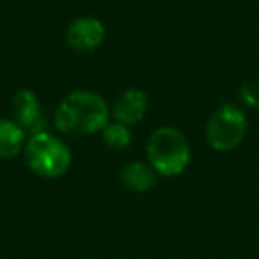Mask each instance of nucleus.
Wrapping results in <instances>:
<instances>
[{"instance_id": "obj_1", "label": "nucleus", "mask_w": 259, "mask_h": 259, "mask_svg": "<svg viewBox=\"0 0 259 259\" xmlns=\"http://www.w3.org/2000/svg\"><path fill=\"white\" fill-rule=\"evenodd\" d=\"M110 108L93 91H73L59 103L54 115L55 128L64 135L83 137L98 134L108 124Z\"/></svg>"}, {"instance_id": "obj_2", "label": "nucleus", "mask_w": 259, "mask_h": 259, "mask_svg": "<svg viewBox=\"0 0 259 259\" xmlns=\"http://www.w3.org/2000/svg\"><path fill=\"white\" fill-rule=\"evenodd\" d=\"M146 153L155 172L165 178L178 176L190 163V146L187 137L172 126L155 130L149 135Z\"/></svg>"}, {"instance_id": "obj_3", "label": "nucleus", "mask_w": 259, "mask_h": 259, "mask_svg": "<svg viewBox=\"0 0 259 259\" xmlns=\"http://www.w3.org/2000/svg\"><path fill=\"white\" fill-rule=\"evenodd\" d=\"M25 160L34 174L54 180L68 172L73 156L66 142L48 132H41L30 135L25 146Z\"/></svg>"}, {"instance_id": "obj_4", "label": "nucleus", "mask_w": 259, "mask_h": 259, "mask_svg": "<svg viewBox=\"0 0 259 259\" xmlns=\"http://www.w3.org/2000/svg\"><path fill=\"white\" fill-rule=\"evenodd\" d=\"M247 134V115L238 107L224 103L206 124V141L217 151H231L241 144Z\"/></svg>"}, {"instance_id": "obj_5", "label": "nucleus", "mask_w": 259, "mask_h": 259, "mask_svg": "<svg viewBox=\"0 0 259 259\" xmlns=\"http://www.w3.org/2000/svg\"><path fill=\"white\" fill-rule=\"evenodd\" d=\"M11 112H13V121L23 128V132H29L30 135H36L45 132L47 126V119L41 114V103L36 93L29 89H22L13 96L11 101Z\"/></svg>"}, {"instance_id": "obj_6", "label": "nucleus", "mask_w": 259, "mask_h": 259, "mask_svg": "<svg viewBox=\"0 0 259 259\" xmlns=\"http://www.w3.org/2000/svg\"><path fill=\"white\" fill-rule=\"evenodd\" d=\"M105 41V25L94 16H80L66 29V43L76 52H93Z\"/></svg>"}, {"instance_id": "obj_7", "label": "nucleus", "mask_w": 259, "mask_h": 259, "mask_svg": "<svg viewBox=\"0 0 259 259\" xmlns=\"http://www.w3.org/2000/svg\"><path fill=\"white\" fill-rule=\"evenodd\" d=\"M148 112V96L141 89H126L115 98L110 114L121 124H137Z\"/></svg>"}, {"instance_id": "obj_8", "label": "nucleus", "mask_w": 259, "mask_h": 259, "mask_svg": "<svg viewBox=\"0 0 259 259\" xmlns=\"http://www.w3.org/2000/svg\"><path fill=\"white\" fill-rule=\"evenodd\" d=\"M121 181L132 192H148L156 185V172L149 163L132 162L122 167Z\"/></svg>"}, {"instance_id": "obj_9", "label": "nucleus", "mask_w": 259, "mask_h": 259, "mask_svg": "<svg viewBox=\"0 0 259 259\" xmlns=\"http://www.w3.org/2000/svg\"><path fill=\"white\" fill-rule=\"evenodd\" d=\"M25 132L13 119H0V160L16 156L23 148Z\"/></svg>"}, {"instance_id": "obj_10", "label": "nucleus", "mask_w": 259, "mask_h": 259, "mask_svg": "<svg viewBox=\"0 0 259 259\" xmlns=\"http://www.w3.org/2000/svg\"><path fill=\"white\" fill-rule=\"evenodd\" d=\"M101 141L112 151H122L130 146L132 142V132L126 124L121 122H108L103 130H101Z\"/></svg>"}, {"instance_id": "obj_11", "label": "nucleus", "mask_w": 259, "mask_h": 259, "mask_svg": "<svg viewBox=\"0 0 259 259\" xmlns=\"http://www.w3.org/2000/svg\"><path fill=\"white\" fill-rule=\"evenodd\" d=\"M238 98L250 108H259V80L243 82L238 89Z\"/></svg>"}]
</instances>
